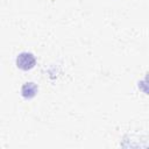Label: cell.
I'll return each instance as SVG.
<instances>
[{
    "mask_svg": "<svg viewBox=\"0 0 149 149\" xmlns=\"http://www.w3.org/2000/svg\"><path fill=\"white\" fill-rule=\"evenodd\" d=\"M35 57L30 52H21L16 58V65L22 70L31 69L35 65Z\"/></svg>",
    "mask_w": 149,
    "mask_h": 149,
    "instance_id": "6da1fadb",
    "label": "cell"
},
{
    "mask_svg": "<svg viewBox=\"0 0 149 149\" xmlns=\"http://www.w3.org/2000/svg\"><path fill=\"white\" fill-rule=\"evenodd\" d=\"M36 92H37V86H36L35 83H26L22 86V94L24 97L31 98V97L35 95Z\"/></svg>",
    "mask_w": 149,
    "mask_h": 149,
    "instance_id": "7a4b0ae2",
    "label": "cell"
}]
</instances>
